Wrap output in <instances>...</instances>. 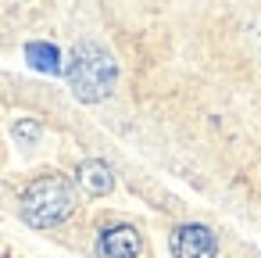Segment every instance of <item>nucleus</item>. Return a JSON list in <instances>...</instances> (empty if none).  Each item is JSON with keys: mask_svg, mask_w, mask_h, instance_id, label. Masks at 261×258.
<instances>
[{"mask_svg": "<svg viewBox=\"0 0 261 258\" xmlns=\"http://www.w3.org/2000/svg\"><path fill=\"white\" fill-rule=\"evenodd\" d=\"M75 208V186L50 172V176H36L25 194H22V215L33 226H58L61 219H68Z\"/></svg>", "mask_w": 261, "mask_h": 258, "instance_id": "nucleus-2", "label": "nucleus"}, {"mask_svg": "<svg viewBox=\"0 0 261 258\" xmlns=\"http://www.w3.org/2000/svg\"><path fill=\"white\" fill-rule=\"evenodd\" d=\"M140 247L143 244H140V233L133 226H111L97 240V254L100 258H136Z\"/></svg>", "mask_w": 261, "mask_h": 258, "instance_id": "nucleus-4", "label": "nucleus"}, {"mask_svg": "<svg viewBox=\"0 0 261 258\" xmlns=\"http://www.w3.org/2000/svg\"><path fill=\"white\" fill-rule=\"evenodd\" d=\"M65 76H68V86H72V93H75L79 101L97 104V101H104V97L115 90L118 65H115V58H111L104 47H97V43H79V47L72 51V58H68Z\"/></svg>", "mask_w": 261, "mask_h": 258, "instance_id": "nucleus-1", "label": "nucleus"}, {"mask_svg": "<svg viewBox=\"0 0 261 258\" xmlns=\"http://www.w3.org/2000/svg\"><path fill=\"white\" fill-rule=\"evenodd\" d=\"M75 176H79V183H83L90 194H108V190L115 186V176H111V169H108L104 161H97V158L83 161Z\"/></svg>", "mask_w": 261, "mask_h": 258, "instance_id": "nucleus-5", "label": "nucleus"}, {"mask_svg": "<svg viewBox=\"0 0 261 258\" xmlns=\"http://www.w3.org/2000/svg\"><path fill=\"white\" fill-rule=\"evenodd\" d=\"M215 251H218V244H215V233L207 226L190 222V226H179L172 233V254L175 258H215Z\"/></svg>", "mask_w": 261, "mask_h": 258, "instance_id": "nucleus-3", "label": "nucleus"}, {"mask_svg": "<svg viewBox=\"0 0 261 258\" xmlns=\"http://www.w3.org/2000/svg\"><path fill=\"white\" fill-rule=\"evenodd\" d=\"M25 58H29V65L33 68H40V72H61V58H58V47H50V43H29L25 47Z\"/></svg>", "mask_w": 261, "mask_h": 258, "instance_id": "nucleus-6", "label": "nucleus"}, {"mask_svg": "<svg viewBox=\"0 0 261 258\" xmlns=\"http://www.w3.org/2000/svg\"><path fill=\"white\" fill-rule=\"evenodd\" d=\"M36 136H40V126H36V122H18V126H15V140H18V144H33Z\"/></svg>", "mask_w": 261, "mask_h": 258, "instance_id": "nucleus-7", "label": "nucleus"}]
</instances>
